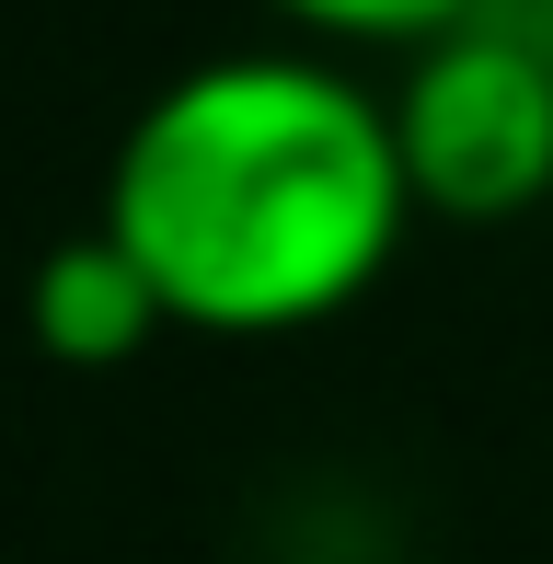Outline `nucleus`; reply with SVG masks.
Listing matches in <instances>:
<instances>
[{
    "mask_svg": "<svg viewBox=\"0 0 553 564\" xmlns=\"http://www.w3.org/2000/svg\"><path fill=\"white\" fill-rule=\"evenodd\" d=\"M276 23H300V35L335 58V46H392V58H415V46H438L449 23H473L485 0H265Z\"/></svg>",
    "mask_w": 553,
    "mask_h": 564,
    "instance_id": "20e7f679",
    "label": "nucleus"
},
{
    "mask_svg": "<svg viewBox=\"0 0 553 564\" xmlns=\"http://www.w3.org/2000/svg\"><path fill=\"white\" fill-rule=\"evenodd\" d=\"M105 230L173 335H312L415 230L392 105L323 46L173 69L105 162Z\"/></svg>",
    "mask_w": 553,
    "mask_h": 564,
    "instance_id": "f257e3e1",
    "label": "nucleus"
},
{
    "mask_svg": "<svg viewBox=\"0 0 553 564\" xmlns=\"http://www.w3.org/2000/svg\"><path fill=\"white\" fill-rule=\"evenodd\" d=\"M23 323H35V346L58 357V369H128L150 335H173L162 300H150V276L105 242V230H69V242L35 265Z\"/></svg>",
    "mask_w": 553,
    "mask_h": 564,
    "instance_id": "7ed1b4c3",
    "label": "nucleus"
},
{
    "mask_svg": "<svg viewBox=\"0 0 553 564\" xmlns=\"http://www.w3.org/2000/svg\"><path fill=\"white\" fill-rule=\"evenodd\" d=\"M542 58H553V12H542Z\"/></svg>",
    "mask_w": 553,
    "mask_h": 564,
    "instance_id": "39448f33",
    "label": "nucleus"
},
{
    "mask_svg": "<svg viewBox=\"0 0 553 564\" xmlns=\"http://www.w3.org/2000/svg\"><path fill=\"white\" fill-rule=\"evenodd\" d=\"M392 105V150H404L415 219H519L553 196V58L542 12L485 0L473 23H449L438 46H415Z\"/></svg>",
    "mask_w": 553,
    "mask_h": 564,
    "instance_id": "f03ea898",
    "label": "nucleus"
}]
</instances>
